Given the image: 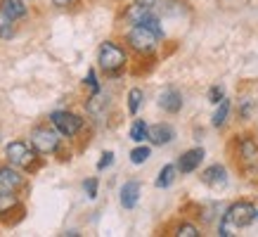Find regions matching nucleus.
<instances>
[{"label":"nucleus","mask_w":258,"mask_h":237,"mask_svg":"<svg viewBox=\"0 0 258 237\" xmlns=\"http://www.w3.org/2000/svg\"><path fill=\"white\" fill-rule=\"evenodd\" d=\"M50 118H52V124H55L57 133L67 135V138L76 135L81 131V126H83V118H79L76 114H71V111H52Z\"/></svg>","instance_id":"5"},{"label":"nucleus","mask_w":258,"mask_h":237,"mask_svg":"<svg viewBox=\"0 0 258 237\" xmlns=\"http://www.w3.org/2000/svg\"><path fill=\"white\" fill-rule=\"evenodd\" d=\"M202 181L206 183L209 188H213V190L225 188V185H227V171H225V166H220V164L209 166V168H206V171L202 173Z\"/></svg>","instance_id":"7"},{"label":"nucleus","mask_w":258,"mask_h":237,"mask_svg":"<svg viewBox=\"0 0 258 237\" xmlns=\"http://www.w3.org/2000/svg\"><path fill=\"white\" fill-rule=\"evenodd\" d=\"M15 36V19H10L3 10H0V40H10Z\"/></svg>","instance_id":"15"},{"label":"nucleus","mask_w":258,"mask_h":237,"mask_svg":"<svg viewBox=\"0 0 258 237\" xmlns=\"http://www.w3.org/2000/svg\"><path fill=\"white\" fill-rule=\"evenodd\" d=\"M55 5H59V8H64V5H71V3H76V0H52Z\"/></svg>","instance_id":"30"},{"label":"nucleus","mask_w":258,"mask_h":237,"mask_svg":"<svg viewBox=\"0 0 258 237\" xmlns=\"http://www.w3.org/2000/svg\"><path fill=\"white\" fill-rule=\"evenodd\" d=\"M22 183V173H17L15 168H0V192H17Z\"/></svg>","instance_id":"10"},{"label":"nucleus","mask_w":258,"mask_h":237,"mask_svg":"<svg viewBox=\"0 0 258 237\" xmlns=\"http://www.w3.org/2000/svg\"><path fill=\"white\" fill-rule=\"evenodd\" d=\"M256 216H258V211L251 202H235V204L225 211L223 221L237 230V228H246V225H251V223L256 221Z\"/></svg>","instance_id":"1"},{"label":"nucleus","mask_w":258,"mask_h":237,"mask_svg":"<svg viewBox=\"0 0 258 237\" xmlns=\"http://www.w3.org/2000/svg\"><path fill=\"white\" fill-rule=\"evenodd\" d=\"M175 235H178V237H197V235H199V230H197L195 225H189V223H182Z\"/></svg>","instance_id":"24"},{"label":"nucleus","mask_w":258,"mask_h":237,"mask_svg":"<svg viewBox=\"0 0 258 237\" xmlns=\"http://www.w3.org/2000/svg\"><path fill=\"white\" fill-rule=\"evenodd\" d=\"M0 10H3L10 19H22V17H26L24 0H0Z\"/></svg>","instance_id":"14"},{"label":"nucleus","mask_w":258,"mask_h":237,"mask_svg":"<svg viewBox=\"0 0 258 237\" xmlns=\"http://www.w3.org/2000/svg\"><path fill=\"white\" fill-rule=\"evenodd\" d=\"M128 43L138 52H152L157 47V36L149 29H145L142 24H133V29L128 31Z\"/></svg>","instance_id":"4"},{"label":"nucleus","mask_w":258,"mask_h":237,"mask_svg":"<svg viewBox=\"0 0 258 237\" xmlns=\"http://www.w3.org/2000/svg\"><path fill=\"white\" fill-rule=\"evenodd\" d=\"M140 24L145 26V29H149V31L154 33L157 38H161V36H164V29H161V22H159V17H154L152 12H147V15L142 17Z\"/></svg>","instance_id":"16"},{"label":"nucleus","mask_w":258,"mask_h":237,"mask_svg":"<svg viewBox=\"0 0 258 237\" xmlns=\"http://www.w3.org/2000/svg\"><path fill=\"white\" fill-rule=\"evenodd\" d=\"M202 159H204V150H202V147L189 150V152H185V154L180 157V161H178V166H175V168H178L180 173H192V171H197V168H199Z\"/></svg>","instance_id":"9"},{"label":"nucleus","mask_w":258,"mask_h":237,"mask_svg":"<svg viewBox=\"0 0 258 237\" xmlns=\"http://www.w3.org/2000/svg\"><path fill=\"white\" fill-rule=\"evenodd\" d=\"M15 192H0V213L8 211L10 206H15Z\"/></svg>","instance_id":"23"},{"label":"nucleus","mask_w":258,"mask_h":237,"mask_svg":"<svg viewBox=\"0 0 258 237\" xmlns=\"http://www.w3.org/2000/svg\"><path fill=\"white\" fill-rule=\"evenodd\" d=\"M142 90L140 88H133L131 93H128V111L131 114H138V109H140V104H142Z\"/></svg>","instance_id":"19"},{"label":"nucleus","mask_w":258,"mask_h":237,"mask_svg":"<svg viewBox=\"0 0 258 237\" xmlns=\"http://www.w3.org/2000/svg\"><path fill=\"white\" fill-rule=\"evenodd\" d=\"M159 107L168 114H175V111L182 109V95L175 88H166L164 93L159 95Z\"/></svg>","instance_id":"8"},{"label":"nucleus","mask_w":258,"mask_h":237,"mask_svg":"<svg viewBox=\"0 0 258 237\" xmlns=\"http://www.w3.org/2000/svg\"><path fill=\"white\" fill-rule=\"evenodd\" d=\"M83 188H86V192H88V197L90 199L97 197V178H88V181L83 183Z\"/></svg>","instance_id":"25"},{"label":"nucleus","mask_w":258,"mask_h":237,"mask_svg":"<svg viewBox=\"0 0 258 237\" xmlns=\"http://www.w3.org/2000/svg\"><path fill=\"white\" fill-rule=\"evenodd\" d=\"M147 138L154 145H168V142L175 138V131H173L168 124H157V126L147 128Z\"/></svg>","instance_id":"11"},{"label":"nucleus","mask_w":258,"mask_h":237,"mask_svg":"<svg viewBox=\"0 0 258 237\" xmlns=\"http://www.w3.org/2000/svg\"><path fill=\"white\" fill-rule=\"evenodd\" d=\"M147 12H149V8H142V5H138V3H135L133 8L125 12V17L131 19V24H140V19L147 15Z\"/></svg>","instance_id":"21"},{"label":"nucleus","mask_w":258,"mask_h":237,"mask_svg":"<svg viewBox=\"0 0 258 237\" xmlns=\"http://www.w3.org/2000/svg\"><path fill=\"white\" fill-rule=\"evenodd\" d=\"M149 154H152L149 147H135V150L131 152V161H133V164H145L149 159Z\"/></svg>","instance_id":"22"},{"label":"nucleus","mask_w":258,"mask_h":237,"mask_svg":"<svg viewBox=\"0 0 258 237\" xmlns=\"http://www.w3.org/2000/svg\"><path fill=\"white\" fill-rule=\"evenodd\" d=\"M239 154L249 166L258 164V142L251 138V135H244L239 140Z\"/></svg>","instance_id":"12"},{"label":"nucleus","mask_w":258,"mask_h":237,"mask_svg":"<svg viewBox=\"0 0 258 237\" xmlns=\"http://www.w3.org/2000/svg\"><path fill=\"white\" fill-rule=\"evenodd\" d=\"M8 159H10V164H15V166H29L33 161V150L22 140L10 142L8 145Z\"/></svg>","instance_id":"6"},{"label":"nucleus","mask_w":258,"mask_h":237,"mask_svg":"<svg viewBox=\"0 0 258 237\" xmlns=\"http://www.w3.org/2000/svg\"><path fill=\"white\" fill-rule=\"evenodd\" d=\"M123 64H125V52L116 45V43H111V40L102 43L100 45V67L104 71H118Z\"/></svg>","instance_id":"2"},{"label":"nucleus","mask_w":258,"mask_h":237,"mask_svg":"<svg viewBox=\"0 0 258 237\" xmlns=\"http://www.w3.org/2000/svg\"><path fill=\"white\" fill-rule=\"evenodd\" d=\"M135 3H138V5H142V8H154V5H157V0H135Z\"/></svg>","instance_id":"29"},{"label":"nucleus","mask_w":258,"mask_h":237,"mask_svg":"<svg viewBox=\"0 0 258 237\" xmlns=\"http://www.w3.org/2000/svg\"><path fill=\"white\" fill-rule=\"evenodd\" d=\"M111 161H114V154H111V152H104V154H102V159H100V164H97V168L102 171V168H107Z\"/></svg>","instance_id":"27"},{"label":"nucleus","mask_w":258,"mask_h":237,"mask_svg":"<svg viewBox=\"0 0 258 237\" xmlns=\"http://www.w3.org/2000/svg\"><path fill=\"white\" fill-rule=\"evenodd\" d=\"M88 86L93 88L95 93H100V86H97V81H95V71H90V74H88Z\"/></svg>","instance_id":"28"},{"label":"nucleus","mask_w":258,"mask_h":237,"mask_svg":"<svg viewBox=\"0 0 258 237\" xmlns=\"http://www.w3.org/2000/svg\"><path fill=\"white\" fill-rule=\"evenodd\" d=\"M138 197H140V183L128 181L121 188V204H123V209H133L138 204Z\"/></svg>","instance_id":"13"},{"label":"nucleus","mask_w":258,"mask_h":237,"mask_svg":"<svg viewBox=\"0 0 258 237\" xmlns=\"http://www.w3.org/2000/svg\"><path fill=\"white\" fill-rule=\"evenodd\" d=\"M175 173H178V168H175L173 164L164 166L161 173H159V178H157V188H168V185L175 181Z\"/></svg>","instance_id":"17"},{"label":"nucleus","mask_w":258,"mask_h":237,"mask_svg":"<svg viewBox=\"0 0 258 237\" xmlns=\"http://www.w3.org/2000/svg\"><path fill=\"white\" fill-rule=\"evenodd\" d=\"M227 114H230V100H220L218 102V109H216V114H213V126L218 128V126H223L227 121Z\"/></svg>","instance_id":"18"},{"label":"nucleus","mask_w":258,"mask_h":237,"mask_svg":"<svg viewBox=\"0 0 258 237\" xmlns=\"http://www.w3.org/2000/svg\"><path fill=\"white\" fill-rule=\"evenodd\" d=\"M131 140H135V142L147 140V124H145V121L138 118L133 126H131Z\"/></svg>","instance_id":"20"},{"label":"nucleus","mask_w":258,"mask_h":237,"mask_svg":"<svg viewBox=\"0 0 258 237\" xmlns=\"http://www.w3.org/2000/svg\"><path fill=\"white\" fill-rule=\"evenodd\" d=\"M209 100H211L213 104H218L220 100H223V88H218V86H213L211 90H209Z\"/></svg>","instance_id":"26"},{"label":"nucleus","mask_w":258,"mask_h":237,"mask_svg":"<svg viewBox=\"0 0 258 237\" xmlns=\"http://www.w3.org/2000/svg\"><path fill=\"white\" fill-rule=\"evenodd\" d=\"M31 145L38 154H52L59 147V133L52 128H36L31 133Z\"/></svg>","instance_id":"3"}]
</instances>
